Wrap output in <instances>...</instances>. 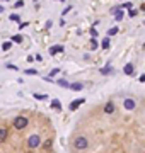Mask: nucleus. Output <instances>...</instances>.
<instances>
[{
    "mask_svg": "<svg viewBox=\"0 0 145 153\" xmlns=\"http://www.w3.org/2000/svg\"><path fill=\"white\" fill-rule=\"evenodd\" d=\"M74 146H75L77 150H85L89 146V139L85 138V136H77L74 139Z\"/></svg>",
    "mask_w": 145,
    "mask_h": 153,
    "instance_id": "1",
    "label": "nucleus"
},
{
    "mask_svg": "<svg viewBox=\"0 0 145 153\" xmlns=\"http://www.w3.org/2000/svg\"><path fill=\"white\" fill-rule=\"evenodd\" d=\"M28 126V118H24V116H17L14 119V128L15 129H24Z\"/></svg>",
    "mask_w": 145,
    "mask_h": 153,
    "instance_id": "2",
    "label": "nucleus"
},
{
    "mask_svg": "<svg viewBox=\"0 0 145 153\" xmlns=\"http://www.w3.org/2000/svg\"><path fill=\"white\" fill-rule=\"evenodd\" d=\"M41 145V139H39V136L38 134H31L28 139V146L29 148H38V146Z\"/></svg>",
    "mask_w": 145,
    "mask_h": 153,
    "instance_id": "3",
    "label": "nucleus"
},
{
    "mask_svg": "<svg viewBox=\"0 0 145 153\" xmlns=\"http://www.w3.org/2000/svg\"><path fill=\"white\" fill-rule=\"evenodd\" d=\"M125 107H126L128 111H133V109L137 107V104H135V100H133V99H126V100H125Z\"/></svg>",
    "mask_w": 145,
    "mask_h": 153,
    "instance_id": "4",
    "label": "nucleus"
},
{
    "mask_svg": "<svg viewBox=\"0 0 145 153\" xmlns=\"http://www.w3.org/2000/svg\"><path fill=\"white\" fill-rule=\"evenodd\" d=\"M84 102H85L84 99H75V100H74V102L70 104V109H72V111H75V109H79V105L84 104Z\"/></svg>",
    "mask_w": 145,
    "mask_h": 153,
    "instance_id": "5",
    "label": "nucleus"
},
{
    "mask_svg": "<svg viewBox=\"0 0 145 153\" xmlns=\"http://www.w3.org/2000/svg\"><path fill=\"white\" fill-rule=\"evenodd\" d=\"M60 51H63V46L62 44H56V46H51V48H50V55H56V53H60Z\"/></svg>",
    "mask_w": 145,
    "mask_h": 153,
    "instance_id": "6",
    "label": "nucleus"
},
{
    "mask_svg": "<svg viewBox=\"0 0 145 153\" xmlns=\"http://www.w3.org/2000/svg\"><path fill=\"white\" fill-rule=\"evenodd\" d=\"M68 89H72V90L79 92V90H82V89H84V85L80 84V82H75V84H70V85H68Z\"/></svg>",
    "mask_w": 145,
    "mask_h": 153,
    "instance_id": "7",
    "label": "nucleus"
},
{
    "mask_svg": "<svg viewBox=\"0 0 145 153\" xmlns=\"http://www.w3.org/2000/svg\"><path fill=\"white\" fill-rule=\"evenodd\" d=\"M113 111H114V104L113 102H108V104L104 105V112L106 114H113Z\"/></svg>",
    "mask_w": 145,
    "mask_h": 153,
    "instance_id": "8",
    "label": "nucleus"
},
{
    "mask_svg": "<svg viewBox=\"0 0 145 153\" xmlns=\"http://www.w3.org/2000/svg\"><path fill=\"white\" fill-rule=\"evenodd\" d=\"M7 134H9V131H7V129L0 128V143H4V141L7 139Z\"/></svg>",
    "mask_w": 145,
    "mask_h": 153,
    "instance_id": "9",
    "label": "nucleus"
},
{
    "mask_svg": "<svg viewBox=\"0 0 145 153\" xmlns=\"http://www.w3.org/2000/svg\"><path fill=\"white\" fill-rule=\"evenodd\" d=\"M51 107H55L56 111H60V109H62V105H60V100H58V99H53V102H51Z\"/></svg>",
    "mask_w": 145,
    "mask_h": 153,
    "instance_id": "10",
    "label": "nucleus"
},
{
    "mask_svg": "<svg viewBox=\"0 0 145 153\" xmlns=\"http://www.w3.org/2000/svg\"><path fill=\"white\" fill-rule=\"evenodd\" d=\"M125 73H126V75H131V73H133V65H131V63H128V65L125 66Z\"/></svg>",
    "mask_w": 145,
    "mask_h": 153,
    "instance_id": "11",
    "label": "nucleus"
},
{
    "mask_svg": "<svg viewBox=\"0 0 145 153\" xmlns=\"http://www.w3.org/2000/svg\"><path fill=\"white\" fill-rule=\"evenodd\" d=\"M101 46H103L104 49H108V48H109V38H104L103 43H101Z\"/></svg>",
    "mask_w": 145,
    "mask_h": 153,
    "instance_id": "12",
    "label": "nucleus"
},
{
    "mask_svg": "<svg viewBox=\"0 0 145 153\" xmlns=\"http://www.w3.org/2000/svg\"><path fill=\"white\" fill-rule=\"evenodd\" d=\"M111 71H113V68H111V66H104V68H101V73H103V75H106V73H111Z\"/></svg>",
    "mask_w": 145,
    "mask_h": 153,
    "instance_id": "13",
    "label": "nucleus"
},
{
    "mask_svg": "<svg viewBox=\"0 0 145 153\" xmlns=\"http://www.w3.org/2000/svg\"><path fill=\"white\" fill-rule=\"evenodd\" d=\"M58 85H60V87H67V89H68V82H67V80H63V78H62V80H58Z\"/></svg>",
    "mask_w": 145,
    "mask_h": 153,
    "instance_id": "14",
    "label": "nucleus"
},
{
    "mask_svg": "<svg viewBox=\"0 0 145 153\" xmlns=\"http://www.w3.org/2000/svg\"><path fill=\"white\" fill-rule=\"evenodd\" d=\"M10 21H14V22H19V21H21V17H19V15H17V14H10Z\"/></svg>",
    "mask_w": 145,
    "mask_h": 153,
    "instance_id": "15",
    "label": "nucleus"
},
{
    "mask_svg": "<svg viewBox=\"0 0 145 153\" xmlns=\"http://www.w3.org/2000/svg\"><path fill=\"white\" fill-rule=\"evenodd\" d=\"M118 32V27H111L109 31H108V36H114Z\"/></svg>",
    "mask_w": 145,
    "mask_h": 153,
    "instance_id": "16",
    "label": "nucleus"
},
{
    "mask_svg": "<svg viewBox=\"0 0 145 153\" xmlns=\"http://www.w3.org/2000/svg\"><path fill=\"white\" fill-rule=\"evenodd\" d=\"M2 48H4L5 51H7V49H10V48H12V43H4V44H2Z\"/></svg>",
    "mask_w": 145,
    "mask_h": 153,
    "instance_id": "17",
    "label": "nucleus"
},
{
    "mask_svg": "<svg viewBox=\"0 0 145 153\" xmlns=\"http://www.w3.org/2000/svg\"><path fill=\"white\" fill-rule=\"evenodd\" d=\"M26 73H28V75H36L38 71H36V70H33V68H29V70H26Z\"/></svg>",
    "mask_w": 145,
    "mask_h": 153,
    "instance_id": "18",
    "label": "nucleus"
},
{
    "mask_svg": "<svg viewBox=\"0 0 145 153\" xmlns=\"http://www.w3.org/2000/svg\"><path fill=\"white\" fill-rule=\"evenodd\" d=\"M12 39H14L15 43H22V38H21V36H14Z\"/></svg>",
    "mask_w": 145,
    "mask_h": 153,
    "instance_id": "19",
    "label": "nucleus"
},
{
    "mask_svg": "<svg viewBox=\"0 0 145 153\" xmlns=\"http://www.w3.org/2000/svg\"><path fill=\"white\" fill-rule=\"evenodd\" d=\"M50 146H51V139H48V141H46V143L43 145V148H46V150H48Z\"/></svg>",
    "mask_w": 145,
    "mask_h": 153,
    "instance_id": "20",
    "label": "nucleus"
},
{
    "mask_svg": "<svg viewBox=\"0 0 145 153\" xmlns=\"http://www.w3.org/2000/svg\"><path fill=\"white\" fill-rule=\"evenodd\" d=\"M90 44H92V49H96L97 48V43H96V39L92 38V41H90Z\"/></svg>",
    "mask_w": 145,
    "mask_h": 153,
    "instance_id": "21",
    "label": "nucleus"
},
{
    "mask_svg": "<svg viewBox=\"0 0 145 153\" xmlns=\"http://www.w3.org/2000/svg\"><path fill=\"white\" fill-rule=\"evenodd\" d=\"M22 5H24V2H22V0H19V2H15V7L19 9V7H22Z\"/></svg>",
    "mask_w": 145,
    "mask_h": 153,
    "instance_id": "22",
    "label": "nucleus"
},
{
    "mask_svg": "<svg viewBox=\"0 0 145 153\" xmlns=\"http://www.w3.org/2000/svg\"><path fill=\"white\" fill-rule=\"evenodd\" d=\"M90 34L94 36V39H96V36H97V31H96V29H94V27H92V29H90Z\"/></svg>",
    "mask_w": 145,
    "mask_h": 153,
    "instance_id": "23",
    "label": "nucleus"
},
{
    "mask_svg": "<svg viewBox=\"0 0 145 153\" xmlns=\"http://www.w3.org/2000/svg\"><path fill=\"white\" fill-rule=\"evenodd\" d=\"M130 7H131L130 2H125V4H123V9H130Z\"/></svg>",
    "mask_w": 145,
    "mask_h": 153,
    "instance_id": "24",
    "label": "nucleus"
},
{
    "mask_svg": "<svg viewBox=\"0 0 145 153\" xmlns=\"http://www.w3.org/2000/svg\"><path fill=\"white\" fill-rule=\"evenodd\" d=\"M58 71H60V70H58V68H55V70H53V71H51V73H50V76H55L56 73H58Z\"/></svg>",
    "mask_w": 145,
    "mask_h": 153,
    "instance_id": "25",
    "label": "nucleus"
},
{
    "mask_svg": "<svg viewBox=\"0 0 145 153\" xmlns=\"http://www.w3.org/2000/svg\"><path fill=\"white\" fill-rule=\"evenodd\" d=\"M26 26H28V22H21V24H19V29H24Z\"/></svg>",
    "mask_w": 145,
    "mask_h": 153,
    "instance_id": "26",
    "label": "nucleus"
},
{
    "mask_svg": "<svg viewBox=\"0 0 145 153\" xmlns=\"http://www.w3.org/2000/svg\"><path fill=\"white\" fill-rule=\"evenodd\" d=\"M36 99H44V95H41V94H34Z\"/></svg>",
    "mask_w": 145,
    "mask_h": 153,
    "instance_id": "27",
    "label": "nucleus"
},
{
    "mask_svg": "<svg viewBox=\"0 0 145 153\" xmlns=\"http://www.w3.org/2000/svg\"><path fill=\"white\" fill-rule=\"evenodd\" d=\"M140 82H145V75H142V76H140Z\"/></svg>",
    "mask_w": 145,
    "mask_h": 153,
    "instance_id": "28",
    "label": "nucleus"
},
{
    "mask_svg": "<svg viewBox=\"0 0 145 153\" xmlns=\"http://www.w3.org/2000/svg\"><path fill=\"white\" fill-rule=\"evenodd\" d=\"M2 12H4V7H2V5H0V14H2Z\"/></svg>",
    "mask_w": 145,
    "mask_h": 153,
    "instance_id": "29",
    "label": "nucleus"
}]
</instances>
